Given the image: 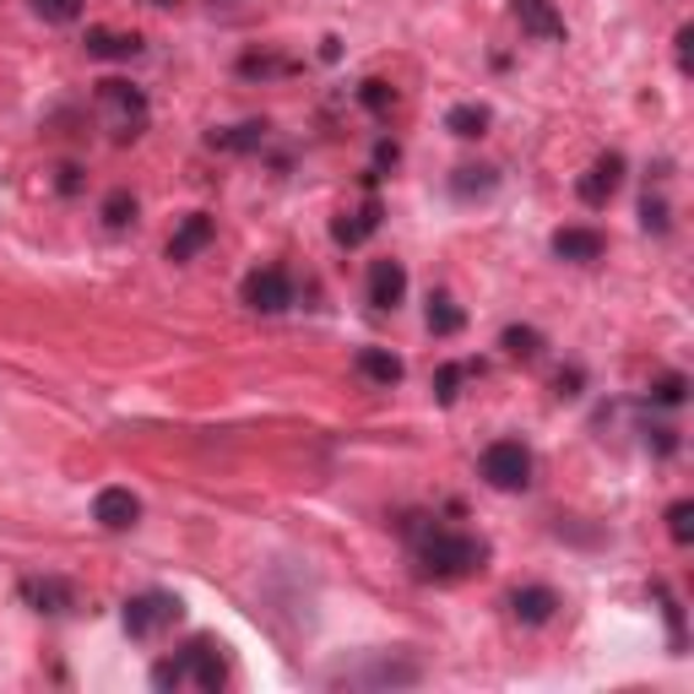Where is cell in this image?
Here are the masks:
<instances>
[{
	"label": "cell",
	"instance_id": "37",
	"mask_svg": "<svg viewBox=\"0 0 694 694\" xmlns=\"http://www.w3.org/2000/svg\"><path fill=\"white\" fill-rule=\"evenodd\" d=\"M152 6H174V0H152Z\"/></svg>",
	"mask_w": 694,
	"mask_h": 694
},
{
	"label": "cell",
	"instance_id": "33",
	"mask_svg": "<svg viewBox=\"0 0 694 694\" xmlns=\"http://www.w3.org/2000/svg\"><path fill=\"white\" fill-rule=\"evenodd\" d=\"M651 435H656V440H645V445H651L656 456H673V450H679V435H673V429H651Z\"/></svg>",
	"mask_w": 694,
	"mask_h": 694
},
{
	"label": "cell",
	"instance_id": "9",
	"mask_svg": "<svg viewBox=\"0 0 694 694\" xmlns=\"http://www.w3.org/2000/svg\"><path fill=\"white\" fill-rule=\"evenodd\" d=\"M93 521H98L104 532H130V526L141 521V500H136L130 489H98V500H93Z\"/></svg>",
	"mask_w": 694,
	"mask_h": 694
},
{
	"label": "cell",
	"instance_id": "8",
	"mask_svg": "<svg viewBox=\"0 0 694 694\" xmlns=\"http://www.w3.org/2000/svg\"><path fill=\"white\" fill-rule=\"evenodd\" d=\"M515 22L526 39H543V44H559L565 39V17L554 11V0H510Z\"/></svg>",
	"mask_w": 694,
	"mask_h": 694
},
{
	"label": "cell",
	"instance_id": "24",
	"mask_svg": "<svg viewBox=\"0 0 694 694\" xmlns=\"http://www.w3.org/2000/svg\"><path fill=\"white\" fill-rule=\"evenodd\" d=\"M359 104H364L370 115H391V109H396V87L380 82V76H370V82L359 87Z\"/></svg>",
	"mask_w": 694,
	"mask_h": 694
},
{
	"label": "cell",
	"instance_id": "34",
	"mask_svg": "<svg viewBox=\"0 0 694 694\" xmlns=\"http://www.w3.org/2000/svg\"><path fill=\"white\" fill-rule=\"evenodd\" d=\"M554 391H559V396H580V370H559Z\"/></svg>",
	"mask_w": 694,
	"mask_h": 694
},
{
	"label": "cell",
	"instance_id": "32",
	"mask_svg": "<svg viewBox=\"0 0 694 694\" xmlns=\"http://www.w3.org/2000/svg\"><path fill=\"white\" fill-rule=\"evenodd\" d=\"M282 71H288L282 55H245L239 61V76H282Z\"/></svg>",
	"mask_w": 694,
	"mask_h": 694
},
{
	"label": "cell",
	"instance_id": "27",
	"mask_svg": "<svg viewBox=\"0 0 694 694\" xmlns=\"http://www.w3.org/2000/svg\"><path fill=\"white\" fill-rule=\"evenodd\" d=\"M668 537H673V543H694V505L690 500L668 505Z\"/></svg>",
	"mask_w": 694,
	"mask_h": 694
},
{
	"label": "cell",
	"instance_id": "23",
	"mask_svg": "<svg viewBox=\"0 0 694 694\" xmlns=\"http://www.w3.org/2000/svg\"><path fill=\"white\" fill-rule=\"evenodd\" d=\"M500 185V174L494 169H456V180H450V190L467 201V195H489V190Z\"/></svg>",
	"mask_w": 694,
	"mask_h": 694
},
{
	"label": "cell",
	"instance_id": "31",
	"mask_svg": "<svg viewBox=\"0 0 694 694\" xmlns=\"http://www.w3.org/2000/svg\"><path fill=\"white\" fill-rule=\"evenodd\" d=\"M33 11L44 22H76L82 17V0H33Z\"/></svg>",
	"mask_w": 694,
	"mask_h": 694
},
{
	"label": "cell",
	"instance_id": "36",
	"mask_svg": "<svg viewBox=\"0 0 694 694\" xmlns=\"http://www.w3.org/2000/svg\"><path fill=\"white\" fill-rule=\"evenodd\" d=\"M690 39H694L690 28H679V65H684V71H690Z\"/></svg>",
	"mask_w": 694,
	"mask_h": 694
},
{
	"label": "cell",
	"instance_id": "11",
	"mask_svg": "<svg viewBox=\"0 0 694 694\" xmlns=\"http://www.w3.org/2000/svg\"><path fill=\"white\" fill-rule=\"evenodd\" d=\"M510 613H515V624L543 630V624L559 613V597H554V586H521V591L510 597Z\"/></svg>",
	"mask_w": 694,
	"mask_h": 694
},
{
	"label": "cell",
	"instance_id": "7",
	"mask_svg": "<svg viewBox=\"0 0 694 694\" xmlns=\"http://www.w3.org/2000/svg\"><path fill=\"white\" fill-rule=\"evenodd\" d=\"M619 185H624V158H619V152H608V158H597V163L580 174L575 195H580L586 206H608V201L619 195Z\"/></svg>",
	"mask_w": 694,
	"mask_h": 694
},
{
	"label": "cell",
	"instance_id": "22",
	"mask_svg": "<svg viewBox=\"0 0 694 694\" xmlns=\"http://www.w3.org/2000/svg\"><path fill=\"white\" fill-rule=\"evenodd\" d=\"M500 348H505L510 359H521V364H532V359L543 353V331H532V325H505V337H500Z\"/></svg>",
	"mask_w": 694,
	"mask_h": 694
},
{
	"label": "cell",
	"instance_id": "16",
	"mask_svg": "<svg viewBox=\"0 0 694 694\" xmlns=\"http://www.w3.org/2000/svg\"><path fill=\"white\" fill-rule=\"evenodd\" d=\"M22 597L39 608V613H71L76 608V591L55 580V575H44V580H22Z\"/></svg>",
	"mask_w": 694,
	"mask_h": 694
},
{
	"label": "cell",
	"instance_id": "14",
	"mask_svg": "<svg viewBox=\"0 0 694 694\" xmlns=\"http://www.w3.org/2000/svg\"><path fill=\"white\" fill-rule=\"evenodd\" d=\"M87 55H93V61H136V55H141V33L87 28Z\"/></svg>",
	"mask_w": 694,
	"mask_h": 694
},
{
	"label": "cell",
	"instance_id": "26",
	"mask_svg": "<svg viewBox=\"0 0 694 694\" xmlns=\"http://www.w3.org/2000/svg\"><path fill=\"white\" fill-rule=\"evenodd\" d=\"M467 375H472V364H445L440 375H435V396H440L445 407L461 396V380H467Z\"/></svg>",
	"mask_w": 694,
	"mask_h": 694
},
{
	"label": "cell",
	"instance_id": "15",
	"mask_svg": "<svg viewBox=\"0 0 694 694\" xmlns=\"http://www.w3.org/2000/svg\"><path fill=\"white\" fill-rule=\"evenodd\" d=\"M353 370H359V375L370 380V385H385V391H391L396 380L407 375V364H402V359H396L391 348H359V359H353Z\"/></svg>",
	"mask_w": 694,
	"mask_h": 694
},
{
	"label": "cell",
	"instance_id": "25",
	"mask_svg": "<svg viewBox=\"0 0 694 694\" xmlns=\"http://www.w3.org/2000/svg\"><path fill=\"white\" fill-rule=\"evenodd\" d=\"M104 223H109L115 234L136 223V195H130V190H109V201H104Z\"/></svg>",
	"mask_w": 694,
	"mask_h": 694
},
{
	"label": "cell",
	"instance_id": "30",
	"mask_svg": "<svg viewBox=\"0 0 694 694\" xmlns=\"http://www.w3.org/2000/svg\"><path fill=\"white\" fill-rule=\"evenodd\" d=\"M656 597H662V613H668V630H673V651H684V608H679V597L668 586H656Z\"/></svg>",
	"mask_w": 694,
	"mask_h": 694
},
{
	"label": "cell",
	"instance_id": "4",
	"mask_svg": "<svg viewBox=\"0 0 694 694\" xmlns=\"http://www.w3.org/2000/svg\"><path fill=\"white\" fill-rule=\"evenodd\" d=\"M478 472H483L489 489H500V494H521V489L532 483V450H526L521 440H494L489 450H483Z\"/></svg>",
	"mask_w": 694,
	"mask_h": 694
},
{
	"label": "cell",
	"instance_id": "3",
	"mask_svg": "<svg viewBox=\"0 0 694 694\" xmlns=\"http://www.w3.org/2000/svg\"><path fill=\"white\" fill-rule=\"evenodd\" d=\"M185 619V602L174 591H141L126 602V634L130 640H158L163 630H174Z\"/></svg>",
	"mask_w": 694,
	"mask_h": 694
},
{
	"label": "cell",
	"instance_id": "6",
	"mask_svg": "<svg viewBox=\"0 0 694 694\" xmlns=\"http://www.w3.org/2000/svg\"><path fill=\"white\" fill-rule=\"evenodd\" d=\"M239 299L250 310H260V316H282L293 305V277L282 266H255L250 277H245V288H239Z\"/></svg>",
	"mask_w": 694,
	"mask_h": 694
},
{
	"label": "cell",
	"instance_id": "18",
	"mask_svg": "<svg viewBox=\"0 0 694 694\" xmlns=\"http://www.w3.org/2000/svg\"><path fill=\"white\" fill-rule=\"evenodd\" d=\"M266 120H245V126H228V130H212L206 136V147H217V152H260L266 147Z\"/></svg>",
	"mask_w": 694,
	"mask_h": 694
},
{
	"label": "cell",
	"instance_id": "12",
	"mask_svg": "<svg viewBox=\"0 0 694 694\" xmlns=\"http://www.w3.org/2000/svg\"><path fill=\"white\" fill-rule=\"evenodd\" d=\"M212 239H217V223H212L206 212H190L185 223L169 234V260H195V255L206 250Z\"/></svg>",
	"mask_w": 694,
	"mask_h": 694
},
{
	"label": "cell",
	"instance_id": "35",
	"mask_svg": "<svg viewBox=\"0 0 694 694\" xmlns=\"http://www.w3.org/2000/svg\"><path fill=\"white\" fill-rule=\"evenodd\" d=\"M61 190H65V195H76V190H82V169H76V163H65V169H61Z\"/></svg>",
	"mask_w": 694,
	"mask_h": 694
},
{
	"label": "cell",
	"instance_id": "21",
	"mask_svg": "<svg viewBox=\"0 0 694 694\" xmlns=\"http://www.w3.org/2000/svg\"><path fill=\"white\" fill-rule=\"evenodd\" d=\"M461 325H467L461 305H456L450 293H435V299H429V331H435V337H456Z\"/></svg>",
	"mask_w": 694,
	"mask_h": 694
},
{
	"label": "cell",
	"instance_id": "5",
	"mask_svg": "<svg viewBox=\"0 0 694 694\" xmlns=\"http://www.w3.org/2000/svg\"><path fill=\"white\" fill-rule=\"evenodd\" d=\"M98 104H104V115L115 120V136L120 141H136L141 126H147V98H141V87H130V82H98Z\"/></svg>",
	"mask_w": 694,
	"mask_h": 694
},
{
	"label": "cell",
	"instance_id": "28",
	"mask_svg": "<svg viewBox=\"0 0 694 694\" xmlns=\"http://www.w3.org/2000/svg\"><path fill=\"white\" fill-rule=\"evenodd\" d=\"M684 396H690V380L684 375H662L651 385V402H662V407H679Z\"/></svg>",
	"mask_w": 694,
	"mask_h": 694
},
{
	"label": "cell",
	"instance_id": "2",
	"mask_svg": "<svg viewBox=\"0 0 694 694\" xmlns=\"http://www.w3.org/2000/svg\"><path fill=\"white\" fill-rule=\"evenodd\" d=\"M228 684V656L212 634H195L180 656H163L152 668V690L174 694V690H201V694H217Z\"/></svg>",
	"mask_w": 694,
	"mask_h": 694
},
{
	"label": "cell",
	"instance_id": "17",
	"mask_svg": "<svg viewBox=\"0 0 694 694\" xmlns=\"http://www.w3.org/2000/svg\"><path fill=\"white\" fill-rule=\"evenodd\" d=\"M380 217H385V212H380V201H375V195H370V201H364L359 212H348V217H342V223L331 228V239L353 250V245H364V239L375 234V228H380Z\"/></svg>",
	"mask_w": 694,
	"mask_h": 694
},
{
	"label": "cell",
	"instance_id": "10",
	"mask_svg": "<svg viewBox=\"0 0 694 694\" xmlns=\"http://www.w3.org/2000/svg\"><path fill=\"white\" fill-rule=\"evenodd\" d=\"M602 250H608V239H602L597 228H580V223H569V228H559V234H554V255H559V260H569V266H591V260H602Z\"/></svg>",
	"mask_w": 694,
	"mask_h": 694
},
{
	"label": "cell",
	"instance_id": "20",
	"mask_svg": "<svg viewBox=\"0 0 694 694\" xmlns=\"http://www.w3.org/2000/svg\"><path fill=\"white\" fill-rule=\"evenodd\" d=\"M418 679H424L418 662H375L370 673H353L348 684H380V690L391 684V690H396V684H418Z\"/></svg>",
	"mask_w": 694,
	"mask_h": 694
},
{
	"label": "cell",
	"instance_id": "1",
	"mask_svg": "<svg viewBox=\"0 0 694 694\" xmlns=\"http://www.w3.org/2000/svg\"><path fill=\"white\" fill-rule=\"evenodd\" d=\"M413 559L424 580H467L489 565V543L450 526H413Z\"/></svg>",
	"mask_w": 694,
	"mask_h": 694
},
{
	"label": "cell",
	"instance_id": "19",
	"mask_svg": "<svg viewBox=\"0 0 694 694\" xmlns=\"http://www.w3.org/2000/svg\"><path fill=\"white\" fill-rule=\"evenodd\" d=\"M489 126H494V115H489L483 104H456V109L445 115V130H450V136H461V141H478Z\"/></svg>",
	"mask_w": 694,
	"mask_h": 694
},
{
	"label": "cell",
	"instance_id": "13",
	"mask_svg": "<svg viewBox=\"0 0 694 694\" xmlns=\"http://www.w3.org/2000/svg\"><path fill=\"white\" fill-rule=\"evenodd\" d=\"M407 299V266L402 260H375L370 266V305L375 310H396Z\"/></svg>",
	"mask_w": 694,
	"mask_h": 694
},
{
	"label": "cell",
	"instance_id": "29",
	"mask_svg": "<svg viewBox=\"0 0 694 694\" xmlns=\"http://www.w3.org/2000/svg\"><path fill=\"white\" fill-rule=\"evenodd\" d=\"M640 228H645V234H668V201H662V195H645V201H640Z\"/></svg>",
	"mask_w": 694,
	"mask_h": 694
}]
</instances>
